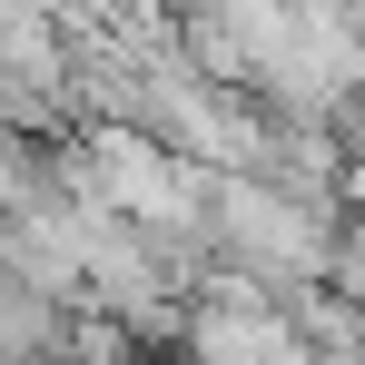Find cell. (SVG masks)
Instances as JSON below:
<instances>
[{
  "label": "cell",
  "mask_w": 365,
  "mask_h": 365,
  "mask_svg": "<svg viewBox=\"0 0 365 365\" xmlns=\"http://www.w3.org/2000/svg\"><path fill=\"white\" fill-rule=\"evenodd\" d=\"M297 365H356V356H306V346H297Z\"/></svg>",
  "instance_id": "3957f363"
},
{
  "label": "cell",
  "mask_w": 365,
  "mask_h": 365,
  "mask_svg": "<svg viewBox=\"0 0 365 365\" xmlns=\"http://www.w3.org/2000/svg\"><path fill=\"white\" fill-rule=\"evenodd\" d=\"M346 227V207H306L267 178H207V257L217 277H237L257 297H297L326 277V237Z\"/></svg>",
  "instance_id": "6da1fadb"
},
{
  "label": "cell",
  "mask_w": 365,
  "mask_h": 365,
  "mask_svg": "<svg viewBox=\"0 0 365 365\" xmlns=\"http://www.w3.org/2000/svg\"><path fill=\"white\" fill-rule=\"evenodd\" d=\"M40 207H60V148L0 128V217H40Z\"/></svg>",
  "instance_id": "7a4b0ae2"
}]
</instances>
